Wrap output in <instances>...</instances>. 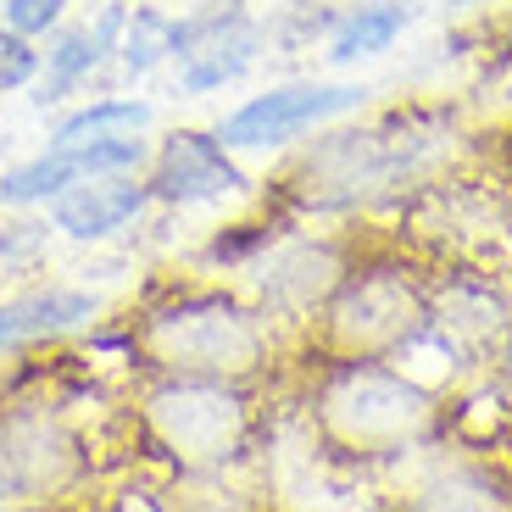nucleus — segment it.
<instances>
[{
  "label": "nucleus",
  "instance_id": "nucleus-20",
  "mask_svg": "<svg viewBox=\"0 0 512 512\" xmlns=\"http://www.w3.org/2000/svg\"><path fill=\"white\" fill-rule=\"evenodd\" d=\"M45 223H6V229H0V256H6V262H12V256H28V251H39V245H45Z\"/></svg>",
  "mask_w": 512,
  "mask_h": 512
},
{
  "label": "nucleus",
  "instance_id": "nucleus-6",
  "mask_svg": "<svg viewBox=\"0 0 512 512\" xmlns=\"http://www.w3.org/2000/svg\"><path fill=\"white\" fill-rule=\"evenodd\" d=\"M151 201L167 206H201V201H223V195L245 190V173L229 162V145L218 134L201 128H173L162 140V151L151 156Z\"/></svg>",
  "mask_w": 512,
  "mask_h": 512
},
{
  "label": "nucleus",
  "instance_id": "nucleus-2",
  "mask_svg": "<svg viewBox=\"0 0 512 512\" xmlns=\"http://www.w3.org/2000/svg\"><path fill=\"white\" fill-rule=\"evenodd\" d=\"M145 423L156 429L167 451L190 468H223L245 451L251 412L234 384L218 373H173L145 396Z\"/></svg>",
  "mask_w": 512,
  "mask_h": 512
},
{
  "label": "nucleus",
  "instance_id": "nucleus-5",
  "mask_svg": "<svg viewBox=\"0 0 512 512\" xmlns=\"http://www.w3.org/2000/svg\"><path fill=\"white\" fill-rule=\"evenodd\" d=\"M145 167H151V145L134 140V134H90V140H73V145H45L34 162H17L0 173V206H39L78 179L145 173Z\"/></svg>",
  "mask_w": 512,
  "mask_h": 512
},
{
  "label": "nucleus",
  "instance_id": "nucleus-22",
  "mask_svg": "<svg viewBox=\"0 0 512 512\" xmlns=\"http://www.w3.org/2000/svg\"><path fill=\"white\" fill-rule=\"evenodd\" d=\"M446 6H468V0H446Z\"/></svg>",
  "mask_w": 512,
  "mask_h": 512
},
{
  "label": "nucleus",
  "instance_id": "nucleus-1",
  "mask_svg": "<svg viewBox=\"0 0 512 512\" xmlns=\"http://www.w3.org/2000/svg\"><path fill=\"white\" fill-rule=\"evenodd\" d=\"M145 351L173 373H251L268 357V334L256 312L234 307L229 295H184L151 312L140 329Z\"/></svg>",
  "mask_w": 512,
  "mask_h": 512
},
{
  "label": "nucleus",
  "instance_id": "nucleus-8",
  "mask_svg": "<svg viewBox=\"0 0 512 512\" xmlns=\"http://www.w3.org/2000/svg\"><path fill=\"white\" fill-rule=\"evenodd\" d=\"M329 329L340 346L357 351H401L412 334L423 329L418 301H412L407 284L396 279H362L340 295V307L329 312Z\"/></svg>",
  "mask_w": 512,
  "mask_h": 512
},
{
  "label": "nucleus",
  "instance_id": "nucleus-13",
  "mask_svg": "<svg viewBox=\"0 0 512 512\" xmlns=\"http://www.w3.org/2000/svg\"><path fill=\"white\" fill-rule=\"evenodd\" d=\"M329 251H312V245H290L273 262H262V301L273 307H312L334 279Z\"/></svg>",
  "mask_w": 512,
  "mask_h": 512
},
{
  "label": "nucleus",
  "instance_id": "nucleus-14",
  "mask_svg": "<svg viewBox=\"0 0 512 512\" xmlns=\"http://www.w3.org/2000/svg\"><path fill=\"white\" fill-rule=\"evenodd\" d=\"M407 28V6L401 0H373V6H357L351 17H340L329 39L334 62H357V56H379L396 45V34Z\"/></svg>",
  "mask_w": 512,
  "mask_h": 512
},
{
  "label": "nucleus",
  "instance_id": "nucleus-21",
  "mask_svg": "<svg viewBox=\"0 0 512 512\" xmlns=\"http://www.w3.org/2000/svg\"><path fill=\"white\" fill-rule=\"evenodd\" d=\"M17 496V485H12V474H6V462H0V501H12Z\"/></svg>",
  "mask_w": 512,
  "mask_h": 512
},
{
  "label": "nucleus",
  "instance_id": "nucleus-12",
  "mask_svg": "<svg viewBox=\"0 0 512 512\" xmlns=\"http://www.w3.org/2000/svg\"><path fill=\"white\" fill-rule=\"evenodd\" d=\"M106 45L95 39L90 23H56L51 28V51L39 56V78H34V106H56L67 95H78L95 78V67L106 62Z\"/></svg>",
  "mask_w": 512,
  "mask_h": 512
},
{
  "label": "nucleus",
  "instance_id": "nucleus-7",
  "mask_svg": "<svg viewBox=\"0 0 512 512\" xmlns=\"http://www.w3.org/2000/svg\"><path fill=\"white\" fill-rule=\"evenodd\" d=\"M256 28L240 12H195L173 23V62H179V90L206 95L223 90L256 62Z\"/></svg>",
  "mask_w": 512,
  "mask_h": 512
},
{
  "label": "nucleus",
  "instance_id": "nucleus-19",
  "mask_svg": "<svg viewBox=\"0 0 512 512\" xmlns=\"http://www.w3.org/2000/svg\"><path fill=\"white\" fill-rule=\"evenodd\" d=\"M273 240V229H256V223H240L234 234H218V240L206 245V262H240V256H251V251H262V245Z\"/></svg>",
  "mask_w": 512,
  "mask_h": 512
},
{
  "label": "nucleus",
  "instance_id": "nucleus-18",
  "mask_svg": "<svg viewBox=\"0 0 512 512\" xmlns=\"http://www.w3.org/2000/svg\"><path fill=\"white\" fill-rule=\"evenodd\" d=\"M62 12H67V0H6V6H0V23L28 34V39H45L62 23Z\"/></svg>",
  "mask_w": 512,
  "mask_h": 512
},
{
  "label": "nucleus",
  "instance_id": "nucleus-17",
  "mask_svg": "<svg viewBox=\"0 0 512 512\" xmlns=\"http://www.w3.org/2000/svg\"><path fill=\"white\" fill-rule=\"evenodd\" d=\"M39 56H45V51H34V39L0 23V90H23V84H34V78H39Z\"/></svg>",
  "mask_w": 512,
  "mask_h": 512
},
{
  "label": "nucleus",
  "instance_id": "nucleus-9",
  "mask_svg": "<svg viewBox=\"0 0 512 512\" xmlns=\"http://www.w3.org/2000/svg\"><path fill=\"white\" fill-rule=\"evenodd\" d=\"M151 206V184L140 173H95V179L67 184L51 195V229L67 240H106V234L128 229Z\"/></svg>",
  "mask_w": 512,
  "mask_h": 512
},
{
  "label": "nucleus",
  "instance_id": "nucleus-4",
  "mask_svg": "<svg viewBox=\"0 0 512 512\" xmlns=\"http://www.w3.org/2000/svg\"><path fill=\"white\" fill-rule=\"evenodd\" d=\"M368 101L362 84H279V90L245 101L240 112H229L218 123V140L229 151H273V145H290L295 134L329 123L340 112H357Z\"/></svg>",
  "mask_w": 512,
  "mask_h": 512
},
{
  "label": "nucleus",
  "instance_id": "nucleus-3",
  "mask_svg": "<svg viewBox=\"0 0 512 512\" xmlns=\"http://www.w3.org/2000/svg\"><path fill=\"white\" fill-rule=\"evenodd\" d=\"M323 418L346 446H396L429 418V401L384 368H346L323 396Z\"/></svg>",
  "mask_w": 512,
  "mask_h": 512
},
{
  "label": "nucleus",
  "instance_id": "nucleus-15",
  "mask_svg": "<svg viewBox=\"0 0 512 512\" xmlns=\"http://www.w3.org/2000/svg\"><path fill=\"white\" fill-rule=\"evenodd\" d=\"M151 117L156 112L134 95H101V101H84L78 112H67L51 128V145H73L90 140V134H140V128H151Z\"/></svg>",
  "mask_w": 512,
  "mask_h": 512
},
{
  "label": "nucleus",
  "instance_id": "nucleus-10",
  "mask_svg": "<svg viewBox=\"0 0 512 512\" xmlns=\"http://www.w3.org/2000/svg\"><path fill=\"white\" fill-rule=\"evenodd\" d=\"M0 462H6L17 496H39V490H56L73 474L78 451H73V440H67V429L56 418L17 412V418H6V429H0Z\"/></svg>",
  "mask_w": 512,
  "mask_h": 512
},
{
  "label": "nucleus",
  "instance_id": "nucleus-11",
  "mask_svg": "<svg viewBox=\"0 0 512 512\" xmlns=\"http://www.w3.org/2000/svg\"><path fill=\"white\" fill-rule=\"evenodd\" d=\"M90 290H67V284H45V290H23L12 301H0V346H34L51 334L78 329L84 318H95Z\"/></svg>",
  "mask_w": 512,
  "mask_h": 512
},
{
  "label": "nucleus",
  "instance_id": "nucleus-16",
  "mask_svg": "<svg viewBox=\"0 0 512 512\" xmlns=\"http://www.w3.org/2000/svg\"><path fill=\"white\" fill-rule=\"evenodd\" d=\"M173 56V17L151 12V6H128V28L117 39V62L128 78H145L156 62Z\"/></svg>",
  "mask_w": 512,
  "mask_h": 512
}]
</instances>
